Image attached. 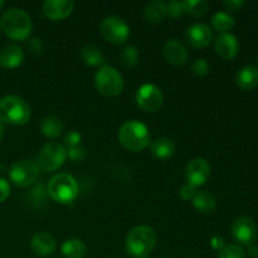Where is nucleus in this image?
Wrapping results in <instances>:
<instances>
[{"label":"nucleus","mask_w":258,"mask_h":258,"mask_svg":"<svg viewBox=\"0 0 258 258\" xmlns=\"http://www.w3.org/2000/svg\"><path fill=\"white\" fill-rule=\"evenodd\" d=\"M42 133L43 135L49 139H55L59 136V134L63 130V123L58 116L49 115L45 116L42 120Z\"/></svg>","instance_id":"obj_25"},{"label":"nucleus","mask_w":258,"mask_h":258,"mask_svg":"<svg viewBox=\"0 0 258 258\" xmlns=\"http://www.w3.org/2000/svg\"><path fill=\"white\" fill-rule=\"evenodd\" d=\"M163 258H169V257H163Z\"/></svg>","instance_id":"obj_42"},{"label":"nucleus","mask_w":258,"mask_h":258,"mask_svg":"<svg viewBox=\"0 0 258 258\" xmlns=\"http://www.w3.org/2000/svg\"><path fill=\"white\" fill-rule=\"evenodd\" d=\"M158 242L155 229L149 226H138L131 229L125 239V249L134 258H148Z\"/></svg>","instance_id":"obj_1"},{"label":"nucleus","mask_w":258,"mask_h":258,"mask_svg":"<svg viewBox=\"0 0 258 258\" xmlns=\"http://www.w3.org/2000/svg\"><path fill=\"white\" fill-rule=\"evenodd\" d=\"M164 57L174 66H183L188 60V50L178 39H170L164 45Z\"/></svg>","instance_id":"obj_16"},{"label":"nucleus","mask_w":258,"mask_h":258,"mask_svg":"<svg viewBox=\"0 0 258 258\" xmlns=\"http://www.w3.org/2000/svg\"><path fill=\"white\" fill-rule=\"evenodd\" d=\"M151 153L155 158L160 160H166L171 158L175 153V145L173 141L168 138H159L150 144Z\"/></svg>","instance_id":"obj_20"},{"label":"nucleus","mask_w":258,"mask_h":258,"mask_svg":"<svg viewBox=\"0 0 258 258\" xmlns=\"http://www.w3.org/2000/svg\"><path fill=\"white\" fill-rule=\"evenodd\" d=\"M213 38L212 29L203 23H196L191 24L185 32V39L191 47L204 48L211 43Z\"/></svg>","instance_id":"obj_14"},{"label":"nucleus","mask_w":258,"mask_h":258,"mask_svg":"<svg viewBox=\"0 0 258 258\" xmlns=\"http://www.w3.org/2000/svg\"><path fill=\"white\" fill-rule=\"evenodd\" d=\"M62 254L66 258H85L87 254V247L81 239H67L60 247Z\"/></svg>","instance_id":"obj_22"},{"label":"nucleus","mask_w":258,"mask_h":258,"mask_svg":"<svg viewBox=\"0 0 258 258\" xmlns=\"http://www.w3.org/2000/svg\"><path fill=\"white\" fill-rule=\"evenodd\" d=\"M24 60V52L15 44H8L0 49V66L8 70L19 67Z\"/></svg>","instance_id":"obj_18"},{"label":"nucleus","mask_w":258,"mask_h":258,"mask_svg":"<svg viewBox=\"0 0 258 258\" xmlns=\"http://www.w3.org/2000/svg\"><path fill=\"white\" fill-rule=\"evenodd\" d=\"M3 7H4V2H3V0H0V9H2Z\"/></svg>","instance_id":"obj_41"},{"label":"nucleus","mask_w":258,"mask_h":258,"mask_svg":"<svg viewBox=\"0 0 258 258\" xmlns=\"http://www.w3.org/2000/svg\"><path fill=\"white\" fill-rule=\"evenodd\" d=\"M184 5H185V13H189L194 17H202L209 9V4L206 0H185Z\"/></svg>","instance_id":"obj_28"},{"label":"nucleus","mask_w":258,"mask_h":258,"mask_svg":"<svg viewBox=\"0 0 258 258\" xmlns=\"http://www.w3.org/2000/svg\"><path fill=\"white\" fill-rule=\"evenodd\" d=\"M67 159V150L58 143H48L40 150L38 164L44 171H54L64 164Z\"/></svg>","instance_id":"obj_7"},{"label":"nucleus","mask_w":258,"mask_h":258,"mask_svg":"<svg viewBox=\"0 0 258 258\" xmlns=\"http://www.w3.org/2000/svg\"><path fill=\"white\" fill-rule=\"evenodd\" d=\"M120 62L125 68H134L139 63V50L134 45H127L120 53Z\"/></svg>","instance_id":"obj_27"},{"label":"nucleus","mask_w":258,"mask_h":258,"mask_svg":"<svg viewBox=\"0 0 258 258\" xmlns=\"http://www.w3.org/2000/svg\"><path fill=\"white\" fill-rule=\"evenodd\" d=\"M234 18L229 13L218 12L212 17V27L221 33H227V30H231L234 27Z\"/></svg>","instance_id":"obj_26"},{"label":"nucleus","mask_w":258,"mask_h":258,"mask_svg":"<svg viewBox=\"0 0 258 258\" xmlns=\"http://www.w3.org/2000/svg\"><path fill=\"white\" fill-rule=\"evenodd\" d=\"M10 194V184L4 178H0V203L5 202Z\"/></svg>","instance_id":"obj_36"},{"label":"nucleus","mask_w":258,"mask_h":258,"mask_svg":"<svg viewBox=\"0 0 258 258\" xmlns=\"http://www.w3.org/2000/svg\"><path fill=\"white\" fill-rule=\"evenodd\" d=\"M144 17H145L146 22L151 23V24L160 23L166 17V4L164 2H161V0L150 2L145 7Z\"/></svg>","instance_id":"obj_21"},{"label":"nucleus","mask_w":258,"mask_h":258,"mask_svg":"<svg viewBox=\"0 0 258 258\" xmlns=\"http://www.w3.org/2000/svg\"><path fill=\"white\" fill-rule=\"evenodd\" d=\"M194 208L204 214H209L217 208V201L209 191H198L193 199Z\"/></svg>","instance_id":"obj_23"},{"label":"nucleus","mask_w":258,"mask_h":258,"mask_svg":"<svg viewBox=\"0 0 258 258\" xmlns=\"http://www.w3.org/2000/svg\"><path fill=\"white\" fill-rule=\"evenodd\" d=\"M48 196L60 204H70L77 198L78 184L72 175L66 173L57 174L49 180L47 186Z\"/></svg>","instance_id":"obj_5"},{"label":"nucleus","mask_w":258,"mask_h":258,"mask_svg":"<svg viewBox=\"0 0 258 258\" xmlns=\"http://www.w3.org/2000/svg\"><path fill=\"white\" fill-rule=\"evenodd\" d=\"M191 72L194 73L198 77L202 76H206L209 72V64L204 58H198V59L194 60L193 66H191Z\"/></svg>","instance_id":"obj_31"},{"label":"nucleus","mask_w":258,"mask_h":258,"mask_svg":"<svg viewBox=\"0 0 258 258\" xmlns=\"http://www.w3.org/2000/svg\"><path fill=\"white\" fill-rule=\"evenodd\" d=\"M101 34L113 44H122L130 37V27L121 18L111 15L105 18L100 25Z\"/></svg>","instance_id":"obj_8"},{"label":"nucleus","mask_w":258,"mask_h":258,"mask_svg":"<svg viewBox=\"0 0 258 258\" xmlns=\"http://www.w3.org/2000/svg\"><path fill=\"white\" fill-rule=\"evenodd\" d=\"M28 49L30 50V53H33L34 55L40 54L43 52V43L39 38H33L29 39L28 42Z\"/></svg>","instance_id":"obj_35"},{"label":"nucleus","mask_w":258,"mask_h":258,"mask_svg":"<svg viewBox=\"0 0 258 258\" xmlns=\"http://www.w3.org/2000/svg\"><path fill=\"white\" fill-rule=\"evenodd\" d=\"M81 57H82V60L87 66H91V67H103L106 66V58L103 55V53L101 52L100 48L95 47V45H85L81 50Z\"/></svg>","instance_id":"obj_24"},{"label":"nucleus","mask_w":258,"mask_h":258,"mask_svg":"<svg viewBox=\"0 0 258 258\" xmlns=\"http://www.w3.org/2000/svg\"><path fill=\"white\" fill-rule=\"evenodd\" d=\"M30 247L34 254L39 257H47L54 253L57 248V242L52 234L47 232H38L30 239Z\"/></svg>","instance_id":"obj_15"},{"label":"nucleus","mask_w":258,"mask_h":258,"mask_svg":"<svg viewBox=\"0 0 258 258\" xmlns=\"http://www.w3.org/2000/svg\"><path fill=\"white\" fill-rule=\"evenodd\" d=\"M75 9L72 0H47L43 3V13L50 20H62L70 17Z\"/></svg>","instance_id":"obj_13"},{"label":"nucleus","mask_w":258,"mask_h":258,"mask_svg":"<svg viewBox=\"0 0 258 258\" xmlns=\"http://www.w3.org/2000/svg\"><path fill=\"white\" fill-rule=\"evenodd\" d=\"M148 258H149V257H148Z\"/></svg>","instance_id":"obj_43"},{"label":"nucleus","mask_w":258,"mask_h":258,"mask_svg":"<svg viewBox=\"0 0 258 258\" xmlns=\"http://www.w3.org/2000/svg\"><path fill=\"white\" fill-rule=\"evenodd\" d=\"M216 50L224 59H232L239 50V43L231 33H222L216 40Z\"/></svg>","instance_id":"obj_17"},{"label":"nucleus","mask_w":258,"mask_h":258,"mask_svg":"<svg viewBox=\"0 0 258 258\" xmlns=\"http://www.w3.org/2000/svg\"><path fill=\"white\" fill-rule=\"evenodd\" d=\"M218 258H246V253L238 244H229L219 251Z\"/></svg>","instance_id":"obj_29"},{"label":"nucleus","mask_w":258,"mask_h":258,"mask_svg":"<svg viewBox=\"0 0 258 258\" xmlns=\"http://www.w3.org/2000/svg\"><path fill=\"white\" fill-rule=\"evenodd\" d=\"M185 13V5L184 2L173 0L169 4H166V15H170L171 18H178Z\"/></svg>","instance_id":"obj_30"},{"label":"nucleus","mask_w":258,"mask_h":258,"mask_svg":"<svg viewBox=\"0 0 258 258\" xmlns=\"http://www.w3.org/2000/svg\"><path fill=\"white\" fill-rule=\"evenodd\" d=\"M232 236L242 244H253L257 239V226L252 218L247 216H241L232 223Z\"/></svg>","instance_id":"obj_11"},{"label":"nucleus","mask_w":258,"mask_h":258,"mask_svg":"<svg viewBox=\"0 0 258 258\" xmlns=\"http://www.w3.org/2000/svg\"><path fill=\"white\" fill-rule=\"evenodd\" d=\"M3 32L13 40H25L32 33V19L25 10L20 8H9L0 17Z\"/></svg>","instance_id":"obj_2"},{"label":"nucleus","mask_w":258,"mask_h":258,"mask_svg":"<svg viewBox=\"0 0 258 258\" xmlns=\"http://www.w3.org/2000/svg\"><path fill=\"white\" fill-rule=\"evenodd\" d=\"M197 186L191 185V184L186 183L184 184L183 186L180 188V190H179V194H180L181 199H184V201H193L194 197L197 196Z\"/></svg>","instance_id":"obj_33"},{"label":"nucleus","mask_w":258,"mask_h":258,"mask_svg":"<svg viewBox=\"0 0 258 258\" xmlns=\"http://www.w3.org/2000/svg\"><path fill=\"white\" fill-rule=\"evenodd\" d=\"M136 102H138L139 107L145 112H156L163 106V92L155 85L145 83L136 92Z\"/></svg>","instance_id":"obj_10"},{"label":"nucleus","mask_w":258,"mask_h":258,"mask_svg":"<svg viewBox=\"0 0 258 258\" xmlns=\"http://www.w3.org/2000/svg\"><path fill=\"white\" fill-rule=\"evenodd\" d=\"M211 164L203 158H196L188 163L185 168V178L189 184L201 186L207 183L211 176Z\"/></svg>","instance_id":"obj_12"},{"label":"nucleus","mask_w":258,"mask_h":258,"mask_svg":"<svg viewBox=\"0 0 258 258\" xmlns=\"http://www.w3.org/2000/svg\"><path fill=\"white\" fill-rule=\"evenodd\" d=\"M3 136H4V123L0 121V141H2Z\"/></svg>","instance_id":"obj_40"},{"label":"nucleus","mask_w":258,"mask_h":258,"mask_svg":"<svg viewBox=\"0 0 258 258\" xmlns=\"http://www.w3.org/2000/svg\"><path fill=\"white\" fill-rule=\"evenodd\" d=\"M248 254L251 257H253V258H257L258 257V246L256 243H253V244H249L248 246Z\"/></svg>","instance_id":"obj_39"},{"label":"nucleus","mask_w":258,"mask_h":258,"mask_svg":"<svg viewBox=\"0 0 258 258\" xmlns=\"http://www.w3.org/2000/svg\"><path fill=\"white\" fill-rule=\"evenodd\" d=\"M95 86L100 93L103 96L120 95L123 91V78L118 71H116L110 66H103L96 72L95 75Z\"/></svg>","instance_id":"obj_6"},{"label":"nucleus","mask_w":258,"mask_h":258,"mask_svg":"<svg viewBox=\"0 0 258 258\" xmlns=\"http://www.w3.org/2000/svg\"><path fill=\"white\" fill-rule=\"evenodd\" d=\"M39 169L33 161L20 160L13 164L9 169V178L18 186H29L37 181Z\"/></svg>","instance_id":"obj_9"},{"label":"nucleus","mask_w":258,"mask_h":258,"mask_svg":"<svg viewBox=\"0 0 258 258\" xmlns=\"http://www.w3.org/2000/svg\"><path fill=\"white\" fill-rule=\"evenodd\" d=\"M118 141L130 151H141L150 144V133L146 125L138 120H128L118 130Z\"/></svg>","instance_id":"obj_3"},{"label":"nucleus","mask_w":258,"mask_h":258,"mask_svg":"<svg viewBox=\"0 0 258 258\" xmlns=\"http://www.w3.org/2000/svg\"><path fill=\"white\" fill-rule=\"evenodd\" d=\"M211 246L217 251H221L226 247V241L222 236H213L211 239Z\"/></svg>","instance_id":"obj_38"},{"label":"nucleus","mask_w":258,"mask_h":258,"mask_svg":"<svg viewBox=\"0 0 258 258\" xmlns=\"http://www.w3.org/2000/svg\"><path fill=\"white\" fill-rule=\"evenodd\" d=\"M236 83L242 90H253L258 86V67L247 64L238 71L236 76Z\"/></svg>","instance_id":"obj_19"},{"label":"nucleus","mask_w":258,"mask_h":258,"mask_svg":"<svg viewBox=\"0 0 258 258\" xmlns=\"http://www.w3.org/2000/svg\"><path fill=\"white\" fill-rule=\"evenodd\" d=\"M67 150V156H70L71 160L73 161H81L85 159L86 153L85 149H83L82 145H77V146H72V148H66Z\"/></svg>","instance_id":"obj_32"},{"label":"nucleus","mask_w":258,"mask_h":258,"mask_svg":"<svg viewBox=\"0 0 258 258\" xmlns=\"http://www.w3.org/2000/svg\"><path fill=\"white\" fill-rule=\"evenodd\" d=\"M81 140H82V136L78 131L72 130L64 136V144L67 148H72V146L81 145Z\"/></svg>","instance_id":"obj_34"},{"label":"nucleus","mask_w":258,"mask_h":258,"mask_svg":"<svg viewBox=\"0 0 258 258\" xmlns=\"http://www.w3.org/2000/svg\"><path fill=\"white\" fill-rule=\"evenodd\" d=\"M223 5L229 12H237V10H239L243 7L244 2L243 0H224Z\"/></svg>","instance_id":"obj_37"},{"label":"nucleus","mask_w":258,"mask_h":258,"mask_svg":"<svg viewBox=\"0 0 258 258\" xmlns=\"http://www.w3.org/2000/svg\"><path fill=\"white\" fill-rule=\"evenodd\" d=\"M29 105L17 95H8L0 98V121L10 125H25L30 118Z\"/></svg>","instance_id":"obj_4"}]
</instances>
